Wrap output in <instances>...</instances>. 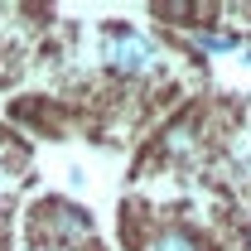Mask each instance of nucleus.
I'll return each mask as SVG.
<instances>
[{
  "label": "nucleus",
  "mask_w": 251,
  "mask_h": 251,
  "mask_svg": "<svg viewBox=\"0 0 251 251\" xmlns=\"http://www.w3.org/2000/svg\"><path fill=\"white\" fill-rule=\"evenodd\" d=\"M106 63L126 77H140V73L155 68V44L140 39V34H111L106 39Z\"/></svg>",
  "instance_id": "f257e3e1"
},
{
  "label": "nucleus",
  "mask_w": 251,
  "mask_h": 251,
  "mask_svg": "<svg viewBox=\"0 0 251 251\" xmlns=\"http://www.w3.org/2000/svg\"><path fill=\"white\" fill-rule=\"evenodd\" d=\"M44 227H49V237H58V242H68V247L87 242V232H92L87 213H82V208H73V203H58V208H49Z\"/></svg>",
  "instance_id": "f03ea898"
},
{
  "label": "nucleus",
  "mask_w": 251,
  "mask_h": 251,
  "mask_svg": "<svg viewBox=\"0 0 251 251\" xmlns=\"http://www.w3.org/2000/svg\"><path fill=\"white\" fill-rule=\"evenodd\" d=\"M140 251H203V242H198L188 227H164V232H155Z\"/></svg>",
  "instance_id": "7ed1b4c3"
},
{
  "label": "nucleus",
  "mask_w": 251,
  "mask_h": 251,
  "mask_svg": "<svg viewBox=\"0 0 251 251\" xmlns=\"http://www.w3.org/2000/svg\"><path fill=\"white\" fill-rule=\"evenodd\" d=\"M198 44L203 49H232V39H222V34H198Z\"/></svg>",
  "instance_id": "20e7f679"
}]
</instances>
